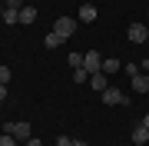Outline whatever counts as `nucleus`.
<instances>
[{"mask_svg": "<svg viewBox=\"0 0 149 146\" xmlns=\"http://www.w3.org/2000/svg\"><path fill=\"white\" fill-rule=\"evenodd\" d=\"M103 103H106V106H119V103H129V100L123 96V90H116V87H106V90H103Z\"/></svg>", "mask_w": 149, "mask_h": 146, "instance_id": "nucleus-4", "label": "nucleus"}, {"mask_svg": "<svg viewBox=\"0 0 149 146\" xmlns=\"http://www.w3.org/2000/svg\"><path fill=\"white\" fill-rule=\"evenodd\" d=\"M70 76H73V83H90V73H86L83 66H76V70L70 73Z\"/></svg>", "mask_w": 149, "mask_h": 146, "instance_id": "nucleus-12", "label": "nucleus"}, {"mask_svg": "<svg viewBox=\"0 0 149 146\" xmlns=\"http://www.w3.org/2000/svg\"><path fill=\"white\" fill-rule=\"evenodd\" d=\"M146 140H149V130H146V126H136V130H133V143H136V146H143Z\"/></svg>", "mask_w": 149, "mask_h": 146, "instance_id": "nucleus-11", "label": "nucleus"}, {"mask_svg": "<svg viewBox=\"0 0 149 146\" xmlns=\"http://www.w3.org/2000/svg\"><path fill=\"white\" fill-rule=\"evenodd\" d=\"M146 70H149V66H146Z\"/></svg>", "mask_w": 149, "mask_h": 146, "instance_id": "nucleus-24", "label": "nucleus"}, {"mask_svg": "<svg viewBox=\"0 0 149 146\" xmlns=\"http://www.w3.org/2000/svg\"><path fill=\"white\" fill-rule=\"evenodd\" d=\"M143 126H146V130H149V113H146V116H143Z\"/></svg>", "mask_w": 149, "mask_h": 146, "instance_id": "nucleus-22", "label": "nucleus"}, {"mask_svg": "<svg viewBox=\"0 0 149 146\" xmlns=\"http://www.w3.org/2000/svg\"><path fill=\"white\" fill-rule=\"evenodd\" d=\"M76 66H83V53H70V70H76Z\"/></svg>", "mask_w": 149, "mask_h": 146, "instance_id": "nucleus-15", "label": "nucleus"}, {"mask_svg": "<svg viewBox=\"0 0 149 146\" xmlns=\"http://www.w3.org/2000/svg\"><path fill=\"white\" fill-rule=\"evenodd\" d=\"M3 100H7V87L0 83V103H3Z\"/></svg>", "mask_w": 149, "mask_h": 146, "instance_id": "nucleus-20", "label": "nucleus"}, {"mask_svg": "<svg viewBox=\"0 0 149 146\" xmlns=\"http://www.w3.org/2000/svg\"><path fill=\"white\" fill-rule=\"evenodd\" d=\"M133 90H136V93H149V76H146V73H136V76H133Z\"/></svg>", "mask_w": 149, "mask_h": 146, "instance_id": "nucleus-7", "label": "nucleus"}, {"mask_svg": "<svg viewBox=\"0 0 149 146\" xmlns=\"http://www.w3.org/2000/svg\"><path fill=\"white\" fill-rule=\"evenodd\" d=\"M119 70V60H103V73H116Z\"/></svg>", "mask_w": 149, "mask_h": 146, "instance_id": "nucleus-14", "label": "nucleus"}, {"mask_svg": "<svg viewBox=\"0 0 149 146\" xmlns=\"http://www.w3.org/2000/svg\"><path fill=\"white\" fill-rule=\"evenodd\" d=\"M80 20H83V23H93V20H96V7H93V3H83V7H80Z\"/></svg>", "mask_w": 149, "mask_h": 146, "instance_id": "nucleus-8", "label": "nucleus"}, {"mask_svg": "<svg viewBox=\"0 0 149 146\" xmlns=\"http://www.w3.org/2000/svg\"><path fill=\"white\" fill-rule=\"evenodd\" d=\"M76 23H80V20H73V17H60V20L53 23V33H60L63 40H70L76 33Z\"/></svg>", "mask_w": 149, "mask_h": 146, "instance_id": "nucleus-2", "label": "nucleus"}, {"mask_svg": "<svg viewBox=\"0 0 149 146\" xmlns=\"http://www.w3.org/2000/svg\"><path fill=\"white\" fill-rule=\"evenodd\" d=\"M83 70H86V73H90V76L103 70V57H100V53H96V50H90V53H83Z\"/></svg>", "mask_w": 149, "mask_h": 146, "instance_id": "nucleus-3", "label": "nucleus"}, {"mask_svg": "<svg viewBox=\"0 0 149 146\" xmlns=\"http://www.w3.org/2000/svg\"><path fill=\"white\" fill-rule=\"evenodd\" d=\"M20 23H37V7H23L20 10Z\"/></svg>", "mask_w": 149, "mask_h": 146, "instance_id": "nucleus-10", "label": "nucleus"}, {"mask_svg": "<svg viewBox=\"0 0 149 146\" xmlns=\"http://www.w3.org/2000/svg\"><path fill=\"white\" fill-rule=\"evenodd\" d=\"M3 133H10V136H17L20 143H27L30 136H33V130H30V123H23V119H17V123H7L3 126Z\"/></svg>", "mask_w": 149, "mask_h": 146, "instance_id": "nucleus-1", "label": "nucleus"}, {"mask_svg": "<svg viewBox=\"0 0 149 146\" xmlns=\"http://www.w3.org/2000/svg\"><path fill=\"white\" fill-rule=\"evenodd\" d=\"M0 20H3V23H20V10H10V7H3V10H0Z\"/></svg>", "mask_w": 149, "mask_h": 146, "instance_id": "nucleus-9", "label": "nucleus"}, {"mask_svg": "<svg viewBox=\"0 0 149 146\" xmlns=\"http://www.w3.org/2000/svg\"><path fill=\"white\" fill-rule=\"evenodd\" d=\"M126 37L133 40V43H146V40H149V30H146V23H133V27L126 30Z\"/></svg>", "mask_w": 149, "mask_h": 146, "instance_id": "nucleus-5", "label": "nucleus"}, {"mask_svg": "<svg viewBox=\"0 0 149 146\" xmlns=\"http://www.w3.org/2000/svg\"><path fill=\"white\" fill-rule=\"evenodd\" d=\"M10 76H13V73H10V66H0V83H3V87L10 83Z\"/></svg>", "mask_w": 149, "mask_h": 146, "instance_id": "nucleus-17", "label": "nucleus"}, {"mask_svg": "<svg viewBox=\"0 0 149 146\" xmlns=\"http://www.w3.org/2000/svg\"><path fill=\"white\" fill-rule=\"evenodd\" d=\"M3 7H10V10H23L27 3H23V0H3Z\"/></svg>", "mask_w": 149, "mask_h": 146, "instance_id": "nucleus-18", "label": "nucleus"}, {"mask_svg": "<svg viewBox=\"0 0 149 146\" xmlns=\"http://www.w3.org/2000/svg\"><path fill=\"white\" fill-rule=\"evenodd\" d=\"M70 146H90V143H83V140H70Z\"/></svg>", "mask_w": 149, "mask_h": 146, "instance_id": "nucleus-21", "label": "nucleus"}, {"mask_svg": "<svg viewBox=\"0 0 149 146\" xmlns=\"http://www.w3.org/2000/svg\"><path fill=\"white\" fill-rule=\"evenodd\" d=\"M146 66H149V57H146Z\"/></svg>", "mask_w": 149, "mask_h": 146, "instance_id": "nucleus-23", "label": "nucleus"}, {"mask_svg": "<svg viewBox=\"0 0 149 146\" xmlns=\"http://www.w3.org/2000/svg\"><path fill=\"white\" fill-rule=\"evenodd\" d=\"M90 87H93L96 93H103V90L109 87V83H106V73H103V70H100V73H93V76H90Z\"/></svg>", "mask_w": 149, "mask_h": 146, "instance_id": "nucleus-6", "label": "nucleus"}, {"mask_svg": "<svg viewBox=\"0 0 149 146\" xmlns=\"http://www.w3.org/2000/svg\"><path fill=\"white\" fill-rule=\"evenodd\" d=\"M17 143H20V140H17V136H10V133L0 136V146H17Z\"/></svg>", "mask_w": 149, "mask_h": 146, "instance_id": "nucleus-16", "label": "nucleus"}, {"mask_svg": "<svg viewBox=\"0 0 149 146\" xmlns=\"http://www.w3.org/2000/svg\"><path fill=\"white\" fill-rule=\"evenodd\" d=\"M27 146H43V143L37 140V136H30V140H27Z\"/></svg>", "mask_w": 149, "mask_h": 146, "instance_id": "nucleus-19", "label": "nucleus"}, {"mask_svg": "<svg viewBox=\"0 0 149 146\" xmlns=\"http://www.w3.org/2000/svg\"><path fill=\"white\" fill-rule=\"evenodd\" d=\"M60 43H63V37H60V33H47V40H43V47H50V50L60 47Z\"/></svg>", "mask_w": 149, "mask_h": 146, "instance_id": "nucleus-13", "label": "nucleus"}]
</instances>
